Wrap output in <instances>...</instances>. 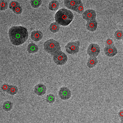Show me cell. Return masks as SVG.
<instances>
[{"instance_id":"12","label":"cell","mask_w":123,"mask_h":123,"mask_svg":"<svg viewBox=\"0 0 123 123\" xmlns=\"http://www.w3.org/2000/svg\"><path fill=\"white\" fill-rule=\"evenodd\" d=\"M43 37L42 32L39 31H34L31 34V38L32 40L36 42H38L41 40Z\"/></svg>"},{"instance_id":"4","label":"cell","mask_w":123,"mask_h":123,"mask_svg":"<svg viewBox=\"0 0 123 123\" xmlns=\"http://www.w3.org/2000/svg\"><path fill=\"white\" fill-rule=\"evenodd\" d=\"M80 43L79 41L70 42L65 47L66 52L70 55L76 54L79 51Z\"/></svg>"},{"instance_id":"21","label":"cell","mask_w":123,"mask_h":123,"mask_svg":"<svg viewBox=\"0 0 123 123\" xmlns=\"http://www.w3.org/2000/svg\"><path fill=\"white\" fill-rule=\"evenodd\" d=\"M115 37L118 40L122 39L123 37V32L122 31L117 30L115 32Z\"/></svg>"},{"instance_id":"16","label":"cell","mask_w":123,"mask_h":123,"mask_svg":"<svg viewBox=\"0 0 123 123\" xmlns=\"http://www.w3.org/2000/svg\"><path fill=\"white\" fill-rule=\"evenodd\" d=\"M59 7V3L56 0H53L49 3V8L52 11L57 10Z\"/></svg>"},{"instance_id":"13","label":"cell","mask_w":123,"mask_h":123,"mask_svg":"<svg viewBox=\"0 0 123 123\" xmlns=\"http://www.w3.org/2000/svg\"><path fill=\"white\" fill-rule=\"evenodd\" d=\"M98 27V23L95 19L87 21L86 27V29L90 31H96Z\"/></svg>"},{"instance_id":"23","label":"cell","mask_w":123,"mask_h":123,"mask_svg":"<svg viewBox=\"0 0 123 123\" xmlns=\"http://www.w3.org/2000/svg\"><path fill=\"white\" fill-rule=\"evenodd\" d=\"M8 8V4L6 0L0 1V10L4 11L7 9Z\"/></svg>"},{"instance_id":"28","label":"cell","mask_w":123,"mask_h":123,"mask_svg":"<svg viewBox=\"0 0 123 123\" xmlns=\"http://www.w3.org/2000/svg\"><path fill=\"white\" fill-rule=\"evenodd\" d=\"M10 86L8 84H5L2 85L1 86V89L3 91L5 92H7L8 91V90Z\"/></svg>"},{"instance_id":"3","label":"cell","mask_w":123,"mask_h":123,"mask_svg":"<svg viewBox=\"0 0 123 123\" xmlns=\"http://www.w3.org/2000/svg\"><path fill=\"white\" fill-rule=\"evenodd\" d=\"M43 46L44 50L52 55H54L61 50L59 43L55 40L51 39L47 40L44 43Z\"/></svg>"},{"instance_id":"8","label":"cell","mask_w":123,"mask_h":123,"mask_svg":"<svg viewBox=\"0 0 123 123\" xmlns=\"http://www.w3.org/2000/svg\"><path fill=\"white\" fill-rule=\"evenodd\" d=\"M97 14L95 10L88 9L84 11L82 14V17L87 21L95 20L96 18Z\"/></svg>"},{"instance_id":"17","label":"cell","mask_w":123,"mask_h":123,"mask_svg":"<svg viewBox=\"0 0 123 123\" xmlns=\"http://www.w3.org/2000/svg\"><path fill=\"white\" fill-rule=\"evenodd\" d=\"M60 26L57 22H53L51 23L49 26V29L52 32L56 33L58 32L60 30Z\"/></svg>"},{"instance_id":"22","label":"cell","mask_w":123,"mask_h":123,"mask_svg":"<svg viewBox=\"0 0 123 123\" xmlns=\"http://www.w3.org/2000/svg\"><path fill=\"white\" fill-rule=\"evenodd\" d=\"M55 97L53 94L48 95L46 97V101L48 103L50 104L53 103L55 101Z\"/></svg>"},{"instance_id":"24","label":"cell","mask_w":123,"mask_h":123,"mask_svg":"<svg viewBox=\"0 0 123 123\" xmlns=\"http://www.w3.org/2000/svg\"><path fill=\"white\" fill-rule=\"evenodd\" d=\"M75 11L79 14L83 13L84 11V9L82 2L78 6Z\"/></svg>"},{"instance_id":"19","label":"cell","mask_w":123,"mask_h":123,"mask_svg":"<svg viewBox=\"0 0 123 123\" xmlns=\"http://www.w3.org/2000/svg\"><path fill=\"white\" fill-rule=\"evenodd\" d=\"M18 91V88L17 86L13 85H10L7 92L10 94L14 95L16 94Z\"/></svg>"},{"instance_id":"6","label":"cell","mask_w":123,"mask_h":123,"mask_svg":"<svg viewBox=\"0 0 123 123\" xmlns=\"http://www.w3.org/2000/svg\"><path fill=\"white\" fill-rule=\"evenodd\" d=\"M100 52V47L96 43L90 44L87 49V53L90 57H97Z\"/></svg>"},{"instance_id":"27","label":"cell","mask_w":123,"mask_h":123,"mask_svg":"<svg viewBox=\"0 0 123 123\" xmlns=\"http://www.w3.org/2000/svg\"><path fill=\"white\" fill-rule=\"evenodd\" d=\"M112 46H114V44L113 40L111 39H107L105 42L106 47Z\"/></svg>"},{"instance_id":"10","label":"cell","mask_w":123,"mask_h":123,"mask_svg":"<svg viewBox=\"0 0 123 123\" xmlns=\"http://www.w3.org/2000/svg\"><path fill=\"white\" fill-rule=\"evenodd\" d=\"M104 53L107 56L113 57L118 53L117 49L114 46L105 47L104 49Z\"/></svg>"},{"instance_id":"31","label":"cell","mask_w":123,"mask_h":123,"mask_svg":"<svg viewBox=\"0 0 123 123\" xmlns=\"http://www.w3.org/2000/svg\"></svg>"},{"instance_id":"9","label":"cell","mask_w":123,"mask_h":123,"mask_svg":"<svg viewBox=\"0 0 123 123\" xmlns=\"http://www.w3.org/2000/svg\"><path fill=\"white\" fill-rule=\"evenodd\" d=\"M64 3L68 8L75 11L78 6L82 2L81 0H64Z\"/></svg>"},{"instance_id":"11","label":"cell","mask_w":123,"mask_h":123,"mask_svg":"<svg viewBox=\"0 0 123 123\" xmlns=\"http://www.w3.org/2000/svg\"><path fill=\"white\" fill-rule=\"evenodd\" d=\"M47 88L46 86L42 84H38L36 86L34 89V92L38 96H42L46 93Z\"/></svg>"},{"instance_id":"20","label":"cell","mask_w":123,"mask_h":123,"mask_svg":"<svg viewBox=\"0 0 123 123\" xmlns=\"http://www.w3.org/2000/svg\"><path fill=\"white\" fill-rule=\"evenodd\" d=\"M42 2L41 0H31V4L33 8H37L41 5Z\"/></svg>"},{"instance_id":"14","label":"cell","mask_w":123,"mask_h":123,"mask_svg":"<svg viewBox=\"0 0 123 123\" xmlns=\"http://www.w3.org/2000/svg\"><path fill=\"white\" fill-rule=\"evenodd\" d=\"M98 60L97 58L95 57H90L88 59L87 62V66L89 68H94L98 63Z\"/></svg>"},{"instance_id":"2","label":"cell","mask_w":123,"mask_h":123,"mask_svg":"<svg viewBox=\"0 0 123 123\" xmlns=\"http://www.w3.org/2000/svg\"><path fill=\"white\" fill-rule=\"evenodd\" d=\"M56 22L60 25H68L74 18L73 14L68 10L65 8L60 9L55 15Z\"/></svg>"},{"instance_id":"29","label":"cell","mask_w":123,"mask_h":123,"mask_svg":"<svg viewBox=\"0 0 123 123\" xmlns=\"http://www.w3.org/2000/svg\"><path fill=\"white\" fill-rule=\"evenodd\" d=\"M118 115L121 120H123V110H121L118 113Z\"/></svg>"},{"instance_id":"26","label":"cell","mask_w":123,"mask_h":123,"mask_svg":"<svg viewBox=\"0 0 123 123\" xmlns=\"http://www.w3.org/2000/svg\"><path fill=\"white\" fill-rule=\"evenodd\" d=\"M20 5V4L17 1H13L10 3L9 7L11 9L13 10L14 8H15V7Z\"/></svg>"},{"instance_id":"1","label":"cell","mask_w":123,"mask_h":123,"mask_svg":"<svg viewBox=\"0 0 123 123\" xmlns=\"http://www.w3.org/2000/svg\"><path fill=\"white\" fill-rule=\"evenodd\" d=\"M9 37L11 43L15 46H19L27 40L29 33L27 30L23 27L14 26L9 29Z\"/></svg>"},{"instance_id":"15","label":"cell","mask_w":123,"mask_h":123,"mask_svg":"<svg viewBox=\"0 0 123 123\" xmlns=\"http://www.w3.org/2000/svg\"><path fill=\"white\" fill-rule=\"evenodd\" d=\"M27 50L29 53H34L37 52L38 50V47L35 43H31L28 45Z\"/></svg>"},{"instance_id":"30","label":"cell","mask_w":123,"mask_h":123,"mask_svg":"<svg viewBox=\"0 0 123 123\" xmlns=\"http://www.w3.org/2000/svg\"><path fill=\"white\" fill-rule=\"evenodd\" d=\"M121 123H123V120H121Z\"/></svg>"},{"instance_id":"18","label":"cell","mask_w":123,"mask_h":123,"mask_svg":"<svg viewBox=\"0 0 123 123\" xmlns=\"http://www.w3.org/2000/svg\"><path fill=\"white\" fill-rule=\"evenodd\" d=\"M13 104L9 101H7L5 102L3 104V109L6 111H8L12 110V108Z\"/></svg>"},{"instance_id":"5","label":"cell","mask_w":123,"mask_h":123,"mask_svg":"<svg viewBox=\"0 0 123 123\" xmlns=\"http://www.w3.org/2000/svg\"><path fill=\"white\" fill-rule=\"evenodd\" d=\"M53 61L57 65H63L68 61L67 55L61 51L55 54L53 56Z\"/></svg>"},{"instance_id":"7","label":"cell","mask_w":123,"mask_h":123,"mask_svg":"<svg viewBox=\"0 0 123 123\" xmlns=\"http://www.w3.org/2000/svg\"><path fill=\"white\" fill-rule=\"evenodd\" d=\"M71 91L67 87H63L60 88L59 92V95L62 100H67L71 96Z\"/></svg>"},{"instance_id":"25","label":"cell","mask_w":123,"mask_h":123,"mask_svg":"<svg viewBox=\"0 0 123 123\" xmlns=\"http://www.w3.org/2000/svg\"><path fill=\"white\" fill-rule=\"evenodd\" d=\"M13 12L16 14H20L22 12V8L20 6H17L12 10Z\"/></svg>"}]
</instances>
